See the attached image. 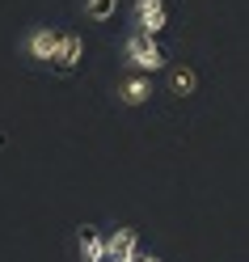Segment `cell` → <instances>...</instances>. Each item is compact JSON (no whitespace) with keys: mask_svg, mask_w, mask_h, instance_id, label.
<instances>
[{"mask_svg":"<svg viewBox=\"0 0 249 262\" xmlns=\"http://www.w3.org/2000/svg\"><path fill=\"white\" fill-rule=\"evenodd\" d=\"M119 55L127 63V72H144V76H156L169 68V55L161 51V42L156 38H148V34H127L123 47H119Z\"/></svg>","mask_w":249,"mask_h":262,"instance_id":"cell-1","label":"cell"},{"mask_svg":"<svg viewBox=\"0 0 249 262\" xmlns=\"http://www.w3.org/2000/svg\"><path fill=\"white\" fill-rule=\"evenodd\" d=\"M169 26V5L165 0H131V34L156 38Z\"/></svg>","mask_w":249,"mask_h":262,"instance_id":"cell-2","label":"cell"},{"mask_svg":"<svg viewBox=\"0 0 249 262\" xmlns=\"http://www.w3.org/2000/svg\"><path fill=\"white\" fill-rule=\"evenodd\" d=\"M55 47H59V30L55 26H30L21 34V42H17V51L30 63H51L55 59Z\"/></svg>","mask_w":249,"mask_h":262,"instance_id":"cell-3","label":"cell"},{"mask_svg":"<svg viewBox=\"0 0 249 262\" xmlns=\"http://www.w3.org/2000/svg\"><path fill=\"white\" fill-rule=\"evenodd\" d=\"M114 97H119V106H148L152 102V76H144V72H127L119 85H114Z\"/></svg>","mask_w":249,"mask_h":262,"instance_id":"cell-4","label":"cell"},{"mask_svg":"<svg viewBox=\"0 0 249 262\" xmlns=\"http://www.w3.org/2000/svg\"><path fill=\"white\" fill-rule=\"evenodd\" d=\"M80 59H85V38H80L76 30H59V47H55L51 68L55 72H72V68H80Z\"/></svg>","mask_w":249,"mask_h":262,"instance_id":"cell-5","label":"cell"},{"mask_svg":"<svg viewBox=\"0 0 249 262\" xmlns=\"http://www.w3.org/2000/svg\"><path fill=\"white\" fill-rule=\"evenodd\" d=\"M194 89H198V72L190 68V63L169 68V93H173V97H190Z\"/></svg>","mask_w":249,"mask_h":262,"instance_id":"cell-6","label":"cell"},{"mask_svg":"<svg viewBox=\"0 0 249 262\" xmlns=\"http://www.w3.org/2000/svg\"><path fill=\"white\" fill-rule=\"evenodd\" d=\"M76 241H80V254H85V262H106V241L97 237L89 224L80 228V237H76Z\"/></svg>","mask_w":249,"mask_h":262,"instance_id":"cell-7","label":"cell"},{"mask_svg":"<svg viewBox=\"0 0 249 262\" xmlns=\"http://www.w3.org/2000/svg\"><path fill=\"white\" fill-rule=\"evenodd\" d=\"M119 13V0H85V17L89 21H110Z\"/></svg>","mask_w":249,"mask_h":262,"instance_id":"cell-8","label":"cell"},{"mask_svg":"<svg viewBox=\"0 0 249 262\" xmlns=\"http://www.w3.org/2000/svg\"><path fill=\"white\" fill-rule=\"evenodd\" d=\"M140 262H161V258H140Z\"/></svg>","mask_w":249,"mask_h":262,"instance_id":"cell-9","label":"cell"}]
</instances>
